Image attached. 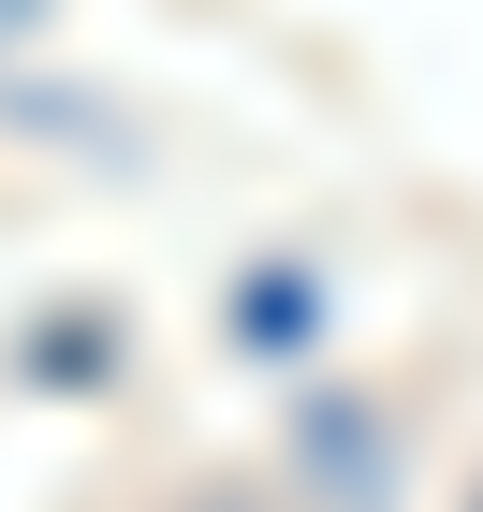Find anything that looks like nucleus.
Returning a JSON list of instances; mask_svg holds the SVG:
<instances>
[{
	"instance_id": "nucleus-1",
	"label": "nucleus",
	"mask_w": 483,
	"mask_h": 512,
	"mask_svg": "<svg viewBox=\"0 0 483 512\" xmlns=\"http://www.w3.org/2000/svg\"><path fill=\"white\" fill-rule=\"evenodd\" d=\"M469 512H483V483H469Z\"/></svg>"
}]
</instances>
